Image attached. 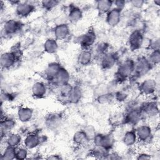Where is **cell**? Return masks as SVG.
<instances>
[{"instance_id": "19", "label": "cell", "mask_w": 160, "mask_h": 160, "mask_svg": "<svg viewBox=\"0 0 160 160\" xmlns=\"http://www.w3.org/2000/svg\"><path fill=\"white\" fill-rule=\"evenodd\" d=\"M34 115V110L28 106H21L17 111V118L22 122L26 123L29 122Z\"/></svg>"}, {"instance_id": "10", "label": "cell", "mask_w": 160, "mask_h": 160, "mask_svg": "<svg viewBox=\"0 0 160 160\" xmlns=\"http://www.w3.org/2000/svg\"><path fill=\"white\" fill-rule=\"evenodd\" d=\"M156 81L153 78H148L142 81L139 84V91L144 96L153 95L157 88Z\"/></svg>"}, {"instance_id": "33", "label": "cell", "mask_w": 160, "mask_h": 160, "mask_svg": "<svg viewBox=\"0 0 160 160\" xmlns=\"http://www.w3.org/2000/svg\"><path fill=\"white\" fill-rule=\"evenodd\" d=\"M114 101V92H106L97 96V101L101 104H106Z\"/></svg>"}, {"instance_id": "39", "label": "cell", "mask_w": 160, "mask_h": 160, "mask_svg": "<svg viewBox=\"0 0 160 160\" xmlns=\"http://www.w3.org/2000/svg\"><path fill=\"white\" fill-rule=\"evenodd\" d=\"M82 129L86 133V134L88 138L89 139V140L90 141H92V139L94 138L96 134L97 133L96 132L95 128L91 125H87V126H84V128Z\"/></svg>"}, {"instance_id": "9", "label": "cell", "mask_w": 160, "mask_h": 160, "mask_svg": "<svg viewBox=\"0 0 160 160\" xmlns=\"http://www.w3.org/2000/svg\"><path fill=\"white\" fill-rule=\"evenodd\" d=\"M42 137L35 132H29L23 138L22 144L29 150L37 148L42 142Z\"/></svg>"}, {"instance_id": "35", "label": "cell", "mask_w": 160, "mask_h": 160, "mask_svg": "<svg viewBox=\"0 0 160 160\" xmlns=\"http://www.w3.org/2000/svg\"><path fill=\"white\" fill-rule=\"evenodd\" d=\"M29 149L24 146H20L16 148V159L22 160L28 158Z\"/></svg>"}, {"instance_id": "24", "label": "cell", "mask_w": 160, "mask_h": 160, "mask_svg": "<svg viewBox=\"0 0 160 160\" xmlns=\"http://www.w3.org/2000/svg\"><path fill=\"white\" fill-rule=\"evenodd\" d=\"M82 16L83 13L80 8L77 6H72L68 11V19L71 23L75 24L81 20Z\"/></svg>"}, {"instance_id": "27", "label": "cell", "mask_w": 160, "mask_h": 160, "mask_svg": "<svg viewBox=\"0 0 160 160\" xmlns=\"http://www.w3.org/2000/svg\"><path fill=\"white\" fill-rule=\"evenodd\" d=\"M93 59V53L90 49H82L78 56V62L81 66H88Z\"/></svg>"}, {"instance_id": "38", "label": "cell", "mask_w": 160, "mask_h": 160, "mask_svg": "<svg viewBox=\"0 0 160 160\" xmlns=\"http://www.w3.org/2000/svg\"><path fill=\"white\" fill-rule=\"evenodd\" d=\"M108 48H109V44L107 42H98L95 48V50L96 52L100 55L102 56L105 53L108 52Z\"/></svg>"}, {"instance_id": "32", "label": "cell", "mask_w": 160, "mask_h": 160, "mask_svg": "<svg viewBox=\"0 0 160 160\" xmlns=\"http://www.w3.org/2000/svg\"><path fill=\"white\" fill-rule=\"evenodd\" d=\"M72 85H71L69 82L61 84L58 86V94L59 96L67 100V98L68 95L69 94L72 88Z\"/></svg>"}, {"instance_id": "1", "label": "cell", "mask_w": 160, "mask_h": 160, "mask_svg": "<svg viewBox=\"0 0 160 160\" xmlns=\"http://www.w3.org/2000/svg\"><path fill=\"white\" fill-rule=\"evenodd\" d=\"M134 69V60L131 58H127L122 61L118 66L116 72L114 74V80L121 84L129 79L132 75Z\"/></svg>"}, {"instance_id": "14", "label": "cell", "mask_w": 160, "mask_h": 160, "mask_svg": "<svg viewBox=\"0 0 160 160\" xmlns=\"http://www.w3.org/2000/svg\"><path fill=\"white\" fill-rule=\"evenodd\" d=\"M18 59L12 51H6L1 54L0 64L2 69H9L13 67Z\"/></svg>"}, {"instance_id": "43", "label": "cell", "mask_w": 160, "mask_h": 160, "mask_svg": "<svg viewBox=\"0 0 160 160\" xmlns=\"http://www.w3.org/2000/svg\"><path fill=\"white\" fill-rule=\"evenodd\" d=\"M104 159H121V157L120 156L119 154H118L116 152L108 151V153L106 154Z\"/></svg>"}, {"instance_id": "7", "label": "cell", "mask_w": 160, "mask_h": 160, "mask_svg": "<svg viewBox=\"0 0 160 160\" xmlns=\"http://www.w3.org/2000/svg\"><path fill=\"white\" fill-rule=\"evenodd\" d=\"M96 40V35L95 32L92 29H89L80 36L78 41L82 49H89L94 45Z\"/></svg>"}, {"instance_id": "28", "label": "cell", "mask_w": 160, "mask_h": 160, "mask_svg": "<svg viewBox=\"0 0 160 160\" xmlns=\"http://www.w3.org/2000/svg\"><path fill=\"white\" fill-rule=\"evenodd\" d=\"M59 48L58 40L54 38H48L43 44V49L48 54H54Z\"/></svg>"}, {"instance_id": "2", "label": "cell", "mask_w": 160, "mask_h": 160, "mask_svg": "<svg viewBox=\"0 0 160 160\" xmlns=\"http://www.w3.org/2000/svg\"><path fill=\"white\" fill-rule=\"evenodd\" d=\"M153 66L149 62L146 57L141 56L134 60V69L131 78L138 79L149 73Z\"/></svg>"}, {"instance_id": "20", "label": "cell", "mask_w": 160, "mask_h": 160, "mask_svg": "<svg viewBox=\"0 0 160 160\" xmlns=\"http://www.w3.org/2000/svg\"><path fill=\"white\" fill-rule=\"evenodd\" d=\"M48 88L46 84L42 81L35 82L31 87L32 95L36 99H41L45 96Z\"/></svg>"}, {"instance_id": "44", "label": "cell", "mask_w": 160, "mask_h": 160, "mask_svg": "<svg viewBox=\"0 0 160 160\" xmlns=\"http://www.w3.org/2000/svg\"><path fill=\"white\" fill-rule=\"evenodd\" d=\"M137 159H150L152 158L151 154L147 152H141L139 153H138L136 155V158Z\"/></svg>"}, {"instance_id": "42", "label": "cell", "mask_w": 160, "mask_h": 160, "mask_svg": "<svg viewBox=\"0 0 160 160\" xmlns=\"http://www.w3.org/2000/svg\"><path fill=\"white\" fill-rule=\"evenodd\" d=\"M1 99V102H9L13 99V96L12 93L8 92H2Z\"/></svg>"}, {"instance_id": "4", "label": "cell", "mask_w": 160, "mask_h": 160, "mask_svg": "<svg viewBox=\"0 0 160 160\" xmlns=\"http://www.w3.org/2000/svg\"><path fill=\"white\" fill-rule=\"evenodd\" d=\"M94 146L110 151L115 144V139L110 134L96 133L92 140Z\"/></svg>"}, {"instance_id": "37", "label": "cell", "mask_w": 160, "mask_h": 160, "mask_svg": "<svg viewBox=\"0 0 160 160\" xmlns=\"http://www.w3.org/2000/svg\"><path fill=\"white\" fill-rule=\"evenodd\" d=\"M42 8L47 11H51L55 8L59 3L58 1L54 0H44L40 2Z\"/></svg>"}, {"instance_id": "5", "label": "cell", "mask_w": 160, "mask_h": 160, "mask_svg": "<svg viewBox=\"0 0 160 160\" xmlns=\"http://www.w3.org/2000/svg\"><path fill=\"white\" fill-rule=\"evenodd\" d=\"M135 131L138 137V142L143 144H148L153 139V131L150 125L142 124L137 125Z\"/></svg>"}, {"instance_id": "6", "label": "cell", "mask_w": 160, "mask_h": 160, "mask_svg": "<svg viewBox=\"0 0 160 160\" xmlns=\"http://www.w3.org/2000/svg\"><path fill=\"white\" fill-rule=\"evenodd\" d=\"M144 40L145 38L142 31L140 29H134L130 33L128 42L131 50L136 51L143 46Z\"/></svg>"}, {"instance_id": "22", "label": "cell", "mask_w": 160, "mask_h": 160, "mask_svg": "<svg viewBox=\"0 0 160 160\" xmlns=\"http://www.w3.org/2000/svg\"><path fill=\"white\" fill-rule=\"evenodd\" d=\"M83 96V91L81 86L75 85L72 86V88L67 98V101L70 104H78L81 99Z\"/></svg>"}, {"instance_id": "29", "label": "cell", "mask_w": 160, "mask_h": 160, "mask_svg": "<svg viewBox=\"0 0 160 160\" xmlns=\"http://www.w3.org/2000/svg\"><path fill=\"white\" fill-rule=\"evenodd\" d=\"M72 141L74 144L79 146L86 145L90 142L82 129L78 130L74 133L72 136Z\"/></svg>"}, {"instance_id": "45", "label": "cell", "mask_w": 160, "mask_h": 160, "mask_svg": "<svg viewBox=\"0 0 160 160\" xmlns=\"http://www.w3.org/2000/svg\"><path fill=\"white\" fill-rule=\"evenodd\" d=\"M129 3L131 4V5L135 8H141V7H142L145 3V2L144 1H141V0H133L129 2Z\"/></svg>"}, {"instance_id": "47", "label": "cell", "mask_w": 160, "mask_h": 160, "mask_svg": "<svg viewBox=\"0 0 160 160\" xmlns=\"http://www.w3.org/2000/svg\"><path fill=\"white\" fill-rule=\"evenodd\" d=\"M155 5H157V6H159L160 5V0H156L155 1H154Z\"/></svg>"}, {"instance_id": "17", "label": "cell", "mask_w": 160, "mask_h": 160, "mask_svg": "<svg viewBox=\"0 0 160 160\" xmlns=\"http://www.w3.org/2000/svg\"><path fill=\"white\" fill-rule=\"evenodd\" d=\"M70 34V29L68 24L60 23L57 24L53 29L54 38L58 41L66 39Z\"/></svg>"}, {"instance_id": "13", "label": "cell", "mask_w": 160, "mask_h": 160, "mask_svg": "<svg viewBox=\"0 0 160 160\" xmlns=\"http://www.w3.org/2000/svg\"><path fill=\"white\" fill-rule=\"evenodd\" d=\"M118 59V57L116 53L112 52H108L101 56L100 65L104 69H110L115 66Z\"/></svg>"}, {"instance_id": "36", "label": "cell", "mask_w": 160, "mask_h": 160, "mask_svg": "<svg viewBox=\"0 0 160 160\" xmlns=\"http://www.w3.org/2000/svg\"><path fill=\"white\" fill-rule=\"evenodd\" d=\"M114 101H116L118 102H124L128 98V93L127 91L124 89H119L116 90L114 92Z\"/></svg>"}, {"instance_id": "31", "label": "cell", "mask_w": 160, "mask_h": 160, "mask_svg": "<svg viewBox=\"0 0 160 160\" xmlns=\"http://www.w3.org/2000/svg\"><path fill=\"white\" fill-rule=\"evenodd\" d=\"M16 148L7 146L2 151L1 159L2 160H11L16 159Z\"/></svg>"}, {"instance_id": "25", "label": "cell", "mask_w": 160, "mask_h": 160, "mask_svg": "<svg viewBox=\"0 0 160 160\" xmlns=\"http://www.w3.org/2000/svg\"><path fill=\"white\" fill-rule=\"evenodd\" d=\"M61 68L62 66L58 62L54 61L49 63L45 69V75L46 78L49 81H52Z\"/></svg>"}, {"instance_id": "18", "label": "cell", "mask_w": 160, "mask_h": 160, "mask_svg": "<svg viewBox=\"0 0 160 160\" xmlns=\"http://www.w3.org/2000/svg\"><path fill=\"white\" fill-rule=\"evenodd\" d=\"M62 122V117L58 113H51L45 119V125L50 130H55L59 128Z\"/></svg>"}, {"instance_id": "26", "label": "cell", "mask_w": 160, "mask_h": 160, "mask_svg": "<svg viewBox=\"0 0 160 160\" xmlns=\"http://www.w3.org/2000/svg\"><path fill=\"white\" fill-rule=\"evenodd\" d=\"M70 80V74L69 71L62 66L59 71L54 78V79L51 81L56 85L59 86L62 84L69 82Z\"/></svg>"}, {"instance_id": "40", "label": "cell", "mask_w": 160, "mask_h": 160, "mask_svg": "<svg viewBox=\"0 0 160 160\" xmlns=\"http://www.w3.org/2000/svg\"><path fill=\"white\" fill-rule=\"evenodd\" d=\"M160 46V40L159 38H155L149 40L148 47L151 51L153 50H159Z\"/></svg>"}, {"instance_id": "46", "label": "cell", "mask_w": 160, "mask_h": 160, "mask_svg": "<svg viewBox=\"0 0 160 160\" xmlns=\"http://www.w3.org/2000/svg\"><path fill=\"white\" fill-rule=\"evenodd\" d=\"M46 158L48 159H52V160H58V159H62V158L61 156V155L58 154H52L48 155V156Z\"/></svg>"}, {"instance_id": "41", "label": "cell", "mask_w": 160, "mask_h": 160, "mask_svg": "<svg viewBox=\"0 0 160 160\" xmlns=\"http://www.w3.org/2000/svg\"><path fill=\"white\" fill-rule=\"evenodd\" d=\"M127 2L123 0H116L113 1V7L117 8L118 9L122 11V10L126 7Z\"/></svg>"}, {"instance_id": "30", "label": "cell", "mask_w": 160, "mask_h": 160, "mask_svg": "<svg viewBox=\"0 0 160 160\" xmlns=\"http://www.w3.org/2000/svg\"><path fill=\"white\" fill-rule=\"evenodd\" d=\"M96 5L98 12L100 14L106 15L113 8V1L109 0L98 1Z\"/></svg>"}, {"instance_id": "23", "label": "cell", "mask_w": 160, "mask_h": 160, "mask_svg": "<svg viewBox=\"0 0 160 160\" xmlns=\"http://www.w3.org/2000/svg\"><path fill=\"white\" fill-rule=\"evenodd\" d=\"M5 142L7 146L13 148H18L22 144L23 138L21 135L18 132H10L5 138Z\"/></svg>"}, {"instance_id": "8", "label": "cell", "mask_w": 160, "mask_h": 160, "mask_svg": "<svg viewBox=\"0 0 160 160\" xmlns=\"http://www.w3.org/2000/svg\"><path fill=\"white\" fill-rule=\"evenodd\" d=\"M35 6L30 1H20L15 8V12L18 16L21 18L30 16L34 11Z\"/></svg>"}, {"instance_id": "12", "label": "cell", "mask_w": 160, "mask_h": 160, "mask_svg": "<svg viewBox=\"0 0 160 160\" xmlns=\"http://www.w3.org/2000/svg\"><path fill=\"white\" fill-rule=\"evenodd\" d=\"M16 126V121L14 118L4 116L1 120V139L5 138Z\"/></svg>"}, {"instance_id": "3", "label": "cell", "mask_w": 160, "mask_h": 160, "mask_svg": "<svg viewBox=\"0 0 160 160\" xmlns=\"http://www.w3.org/2000/svg\"><path fill=\"white\" fill-rule=\"evenodd\" d=\"M143 118L141 105H137L128 109L124 115L123 123L129 126H137Z\"/></svg>"}, {"instance_id": "16", "label": "cell", "mask_w": 160, "mask_h": 160, "mask_svg": "<svg viewBox=\"0 0 160 160\" xmlns=\"http://www.w3.org/2000/svg\"><path fill=\"white\" fill-rule=\"evenodd\" d=\"M22 24L17 20L10 19L6 20L3 25L2 30L6 35H14L21 29Z\"/></svg>"}, {"instance_id": "34", "label": "cell", "mask_w": 160, "mask_h": 160, "mask_svg": "<svg viewBox=\"0 0 160 160\" xmlns=\"http://www.w3.org/2000/svg\"><path fill=\"white\" fill-rule=\"evenodd\" d=\"M149 62L152 65H158L160 62V51L159 50L151 51L148 56L146 57Z\"/></svg>"}, {"instance_id": "11", "label": "cell", "mask_w": 160, "mask_h": 160, "mask_svg": "<svg viewBox=\"0 0 160 160\" xmlns=\"http://www.w3.org/2000/svg\"><path fill=\"white\" fill-rule=\"evenodd\" d=\"M141 110L144 117L155 118L159 114V105L156 101H150L141 104Z\"/></svg>"}, {"instance_id": "15", "label": "cell", "mask_w": 160, "mask_h": 160, "mask_svg": "<svg viewBox=\"0 0 160 160\" xmlns=\"http://www.w3.org/2000/svg\"><path fill=\"white\" fill-rule=\"evenodd\" d=\"M122 18V11L113 7L106 14V21L108 25L114 28L117 26L121 22Z\"/></svg>"}, {"instance_id": "21", "label": "cell", "mask_w": 160, "mask_h": 160, "mask_svg": "<svg viewBox=\"0 0 160 160\" xmlns=\"http://www.w3.org/2000/svg\"><path fill=\"white\" fill-rule=\"evenodd\" d=\"M122 142L126 147L132 148L138 142L135 129L126 131L122 135Z\"/></svg>"}]
</instances>
